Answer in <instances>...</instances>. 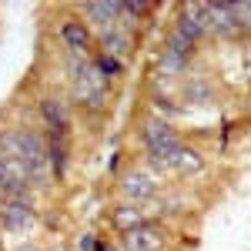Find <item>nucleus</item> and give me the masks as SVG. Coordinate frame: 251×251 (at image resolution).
I'll return each instance as SVG.
<instances>
[{
  "mask_svg": "<svg viewBox=\"0 0 251 251\" xmlns=\"http://www.w3.org/2000/svg\"><path fill=\"white\" fill-rule=\"evenodd\" d=\"M0 154L20 161L30 177H34V188L50 181V164H47V144L37 131L30 127H7L0 131Z\"/></svg>",
  "mask_w": 251,
  "mask_h": 251,
  "instance_id": "obj_1",
  "label": "nucleus"
},
{
  "mask_svg": "<svg viewBox=\"0 0 251 251\" xmlns=\"http://www.w3.org/2000/svg\"><path fill=\"white\" fill-rule=\"evenodd\" d=\"M107 84H111V80L91 64V57L71 54V87H74V97H77L80 107L100 111L104 100H107Z\"/></svg>",
  "mask_w": 251,
  "mask_h": 251,
  "instance_id": "obj_2",
  "label": "nucleus"
},
{
  "mask_svg": "<svg viewBox=\"0 0 251 251\" xmlns=\"http://www.w3.org/2000/svg\"><path fill=\"white\" fill-rule=\"evenodd\" d=\"M148 164L151 171H161V174H198L204 168V161L198 151L191 148H174V151H164V154H148Z\"/></svg>",
  "mask_w": 251,
  "mask_h": 251,
  "instance_id": "obj_3",
  "label": "nucleus"
},
{
  "mask_svg": "<svg viewBox=\"0 0 251 251\" xmlns=\"http://www.w3.org/2000/svg\"><path fill=\"white\" fill-rule=\"evenodd\" d=\"M141 141H144L148 154H164V151L181 148V134L174 131L168 121H161V117H148L141 124Z\"/></svg>",
  "mask_w": 251,
  "mask_h": 251,
  "instance_id": "obj_4",
  "label": "nucleus"
},
{
  "mask_svg": "<svg viewBox=\"0 0 251 251\" xmlns=\"http://www.w3.org/2000/svg\"><path fill=\"white\" fill-rule=\"evenodd\" d=\"M157 191V181L151 171H127L121 177V194L127 198V204H144V201H154Z\"/></svg>",
  "mask_w": 251,
  "mask_h": 251,
  "instance_id": "obj_5",
  "label": "nucleus"
},
{
  "mask_svg": "<svg viewBox=\"0 0 251 251\" xmlns=\"http://www.w3.org/2000/svg\"><path fill=\"white\" fill-rule=\"evenodd\" d=\"M164 248V231L154 225H137L121 234V251H161Z\"/></svg>",
  "mask_w": 251,
  "mask_h": 251,
  "instance_id": "obj_6",
  "label": "nucleus"
},
{
  "mask_svg": "<svg viewBox=\"0 0 251 251\" xmlns=\"http://www.w3.org/2000/svg\"><path fill=\"white\" fill-rule=\"evenodd\" d=\"M34 204H20V201H10L0 208V231L7 234H24L34 228Z\"/></svg>",
  "mask_w": 251,
  "mask_h": 251,
  "instance_id": "obj_7",
  "label": "nucleus"
},
{
  "mask_svg": "<svg viewBox=\"0 0 251 251\" xmlns=\"http://www.w3.org/2000/svg\"><path fill=\"white\" fill-rule=\"evenodd\" d=\"M100 30V54H107V57L114 60H124L127 57V50H131V44H134V37H131V30H124L121 24H111V27H97Z\"/></svg>",
  "mask_w": 251,
  "mask_h": 251,
  "instance_id": "obj_8",
  "label": "nucleus"
},
{
  "mask_svg": "<svg viewBox=\"0 0 251 251\" xmlns=\"http://www.w3.org/2000/svg\"><path fill=\"white\" fill-rule=\"evenodd\" d=\"M40 117H44V127H47V137H67L71 131V117L64 111L57 97H44L40 100Z\"/></svg>",
  "mask_w": 251,
  "mask_h": 251,
  "instance_id": "obj_9",
  "label": "nucleus"
},
{
  "mask_svg": "<svg viewBox=\"0 0 251 251\" xmlns=\"http://www.w3.org/2000/svg\"><path fill=\"white\" fill-rule=\"evenodd\" d=\"M60 40L67 44L71 54H84V57L94 54V34H91L87 24H80V20H67V24L60 27Z\"/></svg>",
  "mask_w": 251,
  "mask_h": 251,
  "instance_id": "obj_10",
  "label": "nucleus"
},
{
  "mask_svg": "<svg viewBox=\"0 0 251 251\" xmlns=\"http://www.w3.org/2000/svg\"><path fill=\"white\" fill-rule=\"evenodd\" d=\"M111 225H114L121 234L131 231V228H137V225H148V218H144V204H121V208H114Z\"/></svg>",
  "mask_w": 251,
  "mask_h": 251,
  "instance_id": "obj_11",
  "label": "nucleus"
},
{
  "mask_svg": "<svg viewBox=\"0 0 251 251\" xmlns=\"http://www.w3.org/2000/svg\"><path fill=\"white\" fill-rule=\"evenodd\" d=\"M44 144H47L50 174H54V177H64V174H67V137H44Z\"/></svg>",
  "mask_w": 251,
  "mask_h": 251,
  "instance_id": "obj_12",
  "label": "nucleus"
},
{
  "mask_svg": "<svg viewBox=\"0 0 251 251\" xmlns=\"http://www.w3.org/2000/svg\"><path fill=\"white\" fill-rule=\"evenodd\" d=\"M84 17L94 20L97 27L121 24V3H87V7H84Z\"/></svg>",
  "mask_w": 251,
  "mask_h": 251,
  "instance_id": "obj_13",
  "label": "nucleus"
},
{
  "mask_svg": "<svg viewBox=\"0 0 251 251\" xmlns=\"http://www.w3.org/2000/svg\"><path fill=\"white\" fill-rule=\"evenodd\" d=\"M157 67L164 71V74H181L184 67H188V57H181V54H174V50H168V47H161V54H157Z\"/></svg>",
  "mask_w": 251,
  "mask_h": 251,
  "instance_id": "obj_14",
  "label": "nucleus"
},
{
  "mask_svg": "<svg viewBox=\"0 0 251 251\" xmlns=\"http://www.w3.org/2000/svg\"><path fill=\"white\" fill-rule=\"evenodd\" d=\"M91 64H94V67H97V71H100L107 80H114L117 74H121V60L107 57V54H100V50H97V54H91Z\"/></svg>",
  "mask_w": 251,
  "mask_h": 251,
  "instance_id": "obj_15",
  "label": "nucleus"
},
{
  "mask_svg": "<svg viewBox=\"0 0 251 251\" xmlns=\"http://www.w3.org/2000/svg\"><path fill=\"white\" fill-rule=\"evenodd\" d=\"M228 14H231L238 30H248L251 27V3H228Z\"/></svg>",
  "mask_w": 251,
  "mask_h": 251,
  "instance_id": "obj_16",
  "label": "nucleus"
},
{
  "mask_svg": "<svg viewBox=\"0 0 251 251\" xmlns=\"http://www.w3.org/2000/svg\"><path fill=\"white\" fill-rule=\"evenodd\" d=\"M94 251H121V245H107V241H104V245H97Z\"/></svg>",
  "mask_w": 251,
  "mask_h": 251,
  "instance_id": "obj_17",
  "label": "nucleus"
},
{
  "mask_svg": "<svg viewBox=\"0 0 251 251\" xmlns=\"http://www.w3.org/2000/svg\"><path fill=\"white\" fill-rule=\"evenodd\" d=\"M17 251H37V248H27V245H24V248H17Z\"/></svg>",
  "mask_w": 251,
  "mask_h": 251,
  "instance_id": "obj_18",
  "label": "nucleus"
}]
</instances>
